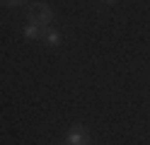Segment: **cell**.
<instances>
[{
	"label": "cell",
	"mask_w": 150,
	"mask_h": 145,
	"mask_svg": "<svg viewBox=\"0 0 150 145\" xmlns=\"http://www.w3.org/2000/svg\"><path fill=\"white\" fill-rule=\"evenodd\" d=\"M24 36H27V39H34V36H41V27L32 22L29 27H27V29H24Z\"/></svg>",
	"instance_id": "3957f363"
},
{
	"label": "cell",
	"mask_w": 150,
	"mask_h": 145,
	"mask_svg": "<svg viewBox=\"0 0 150 145\" xmlns=\"http://www.w3.org/2000/svg\"><path fill=\"white\" fill-rule=\"evenodd\" d=\"M104 3H116V0H104Z\"/></svg>",
	"instance_id": "5b68a950"
},
{
	"label": "cell",
	"mask_w": 150,
	"mask_h": 145,
	"mask_svg": "<svg viewBox=\"0 0 150 145\" xmlns=\"http://www.w3.org/2000/svg\"><path fill=\"white\" fill-rule=\"evenodd\" d=\"M17 3H22V0H17Z\"/></svg>",
	"instance_id": "8992f818"
},
{
	"label": "cell",
	"mask_w": 150,
	"mask_h": 145,
	"mask_svg": "<svg viewBox=\"0 0 150 145\" xmlns=\"http://www.w3.org/2000/svg\"><path fill=\"white\" fill-rule=\"evenodd\" d=\"M51 7L49 5H44V3H39V5H36V7H32V12H29V19H32V22L34 24H39L41 29L46 27V24H49L51 22Z\"/></svg>",
	"instance_id": "6da1fadb"
},
{
	"label": "cell",
	"mask_w": 150,
	"mask_h": 145,
	"mask_svg": "<svg viewBox=\"0 0 150 145\" xmlns=\"http://www.w3.org/2000/svg\"><path fill=\"white\" fill-rule=\"evenodd\" d=\"M46 41H49L51 46H56V44L61 41V34L56 32V29H49V32H46Z\"/></svg>",
	"instance_id": "277c9868"
},
{
	"label": "cell",
	"mask_w": 150,
	"mask_h": 145,
	"mask_svg": "<svg viewBox=\"0 0 150 145\" xmlns=\"http://www.w3.org/2000/svg\"><path fill=\"white\" fill-rule=\"evenodd\" d=\"M68 145H85V128L82 126L73 128V133L68 135Z\"/></svg>",
	"instance_id": "7a4b0ae2"
}]
</instances>
